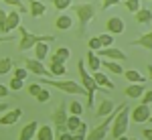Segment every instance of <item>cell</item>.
<instances>
[{
  "label": "cell",
  "mask_w": 152,
  "mask_h": 140,
  "mask_svg": "<svg viewBox=\"0 0 152 140\" xmlns=\"http://www.w3.org/2000/svg\"><path fill=\"white\" fill-rule=\"evenodd\" d=\"M18 33H20V43H18V51H28V49H35L37 43H53L55 37L53 35H35L31 33L28 29L24 26H18Z\"/></svg>",
  "instance_id": "6da1fadb"
},
{
  "label": "cell",
  "mask_w": 152,
  "mask_h": 140,
  "mask_svg": "<svg viewBox=\"0 0 152 140\" xmlns=\"http://www.w3.org/2000/svg\"><path fill=\"white\" fill-rule=\"evenodd\" d=\"M71 8L75 10L77 23H79V33H77V37H83V35H85L87 24L95 18V6H94V4H73Z\"/></svg>",
  "instance_id": "7a4b0ae2"
},
{
  "label": "cell",
  "mask_w": 152,
  "mask_h": 140,
  "mask_svg": "<svg viewBox=\"0 0 152 140\" xmlns=\"http://www.w3.org/2000/svg\"><path fill=\"white\" fill-rule=\"evenodd\" d=\"M77 71H79V77H81V85L89 92L87 108H89V110H94V95H95V92L99 89V85L94 81V75H89V73H87V65H85V61H77Z\"/></svg>",
  "instance_id": "3957f363"
},
{
  "label": "cell",
  "mask_w": 152,
  "mask_h": 140,
  "mask_svg": "<svg viewBox=\"0 0 152 140\" xmlns=\"http://www.w3.org/2000/svg\"><path fill=\"white\" fill-rule=\"evenodd\" d=\"M130 110L128 106L124 104L122 106V110L116 114V118H114V122H112V126H110V130H112V136L114 138H118V136H122V134H126L128 132V126H130Z\"/></svg>",
  "instance_id": "277c9868"
},
{
  "label": "cell",
  "mask_w": 152,
  "mask_h": 140,
  "mask_svg": "<svg viewBox=\"0 0 152 140\" xmlns=\"http://www.w3.org/2000/svg\"><path fill=\"white\" fill-rule=\"evenodd\" d=\"M43 85L57 87V89H61V92H65V93H73V95H85V97H89V92L83 87L81 83H77V81H55V79L47 77V79H43Z\"/></svg>",
  "instance_id": "5b68a950"
},
{
  "label": "cell",
  "mask_w": 152,
  "mask_h": 140,
  "mask_svg": "<svg viewBox=\"0 0 152 140\" xmlns=\"http://www.w3.org/2000/svg\"><path fill=\"white\" fill-rule=\"evenodd\" d=\"M122 106H124V104H122ZM122 106H118L114 112H110V114L104 118V122H102V124H97L94 130H89V132H87V136H85V140H104L105 134H107V130H110V126H112V122H114V118H116V114L122 110Z\"/></svg>",
  "instance_id": "8992f818"
},
{
  "label": "cell",
  "mask_w": 152,
  "mask_h": 140,
  "mask_svg": "<svg viewBox=\"0 0 152 140\" xmlns=\"http://www.w3.org/2000/svg\"><path fill=\"white\" fill-rule=\"evenodd\" d=\"M67 118H69V114L65 112V104L61 102V104L55 108V112H53V122H55V130H57V134L67 132Z\"/></svg>",
  "instance_id": "52a82bcc"
},
{
  "label": "cell",
  "mask_w": 152,
  "mask_h": 140,
  "mask_svg": "<svg viewBox=\"0 0 152 140\" xmlns=\"http://www.w3.org/2000/svg\"><path fill=\"white\" fill-rule=\"evenodd\" d=\"M150 106L148 104H140V106H136L132 112H130V120L132 122H136V124H142V122H148L150 120Z\"/></svg>",
  "instance_id": "ba28073f"
},
{
  "label": "cell",
  "mask_w": 152,
  "mask_h": 140,
  "mask_svg": "<svg viewBox=\"0 0 152 140\" xmlns=\"http://www.w3.org/2000/svg\"><path fill=\"white\" fill-rule=\"evenodd\" d=\"M97 55L104 59H110V61H126V53L124 51H120V49H114V47H104V49H99L97 51Z\"/></svg>",
  "instance_id": "9c48e42d"
},
{
  "label": "cell",
  "mask_w": 152,
  "mask_h": 140,
  "mask_svg": "<svg viewBox=\"0 0 152 140\" xmlns=\"http://www.w3.org/2000/svg\"><path fill=\"white\" fill-rule=\"evenodd\" d=\"M24 65H26V69L31 71V73H37V75H45V77H53L51 75V71L43 65V61H39V59H26L24 61Z\"/></svg>",
  "instance_id": "30bf717a"
},
{
  "label": "cell",
  "mask_w": 152,
  "mask_h": 140,
  "mask_svg": "<svg viewBox=\"0 0 152 140\" xmlns=\"http://www.w3.org/2000/svg\"><path fill=\"white\" fill-rule=\"evenodd\" d=\"M23 118V110L20 108H14V110H8L4 116H0V126H14L18 120Z\"/></svg>",
  "instance_id": "8fae6325"
},
{
  "label": "cell",
  "mask_w": 152,
  "mask_h": 140,
  "mask_svg": "<svg viewBox=\"0 0 152 140\" xmlns=\"http://www.w3.org/2000/svg\"><path fill=\"white\" fill-rule=\"evenodd\" d=\"M105 29H107V33L110 35H122L124 33V29H126V24H124V21L120 18V16H110L107 18V23H105Z\"/></svg>",
  "instance_id": "7c38bea8"
},
{
  "label": "cell",
  "mask_w": 152,
  "mask_h": 140,
  "mask_svg": "<svg viewBox=\"0 0 152 140\" xmlns=\"http://www.w3.org/2000/svg\"><path fill=\"white\" fill-rule=\"evenodd\" d=\"M49 71H51V75H53V77H63V75L67 73V67H65V63H63V61H59L57 57H53V55H51Z\"/></svg>",
  "instance_id": "4fadbf2b"
},
{
  "label": "cell",
  "mask_w": 152,
  "mask_h": 140,
  "mask_svg": "<svg viewBox=\"0 0 152 140\" xmlns=\"http://www.w3.org/2000/svg\"><path fill=\"white\" fill-rule=\"evenodd\" d=\"M39 122L37 120H33V122H28L26 126H24L23 130H20V136H18V140H33L37 136V130H39Z\"/></svg>",
  "instance_id": "5bb4252c"
},
{
  "label": "cell",
  "mask_w": 152,
  "mask_h": 140,
  "mask_svg": "<svg viewBox=\"0 0 152 140\" xmlns=\"http://www.w3.org/2000/svg\"><path fill=\"white\" fill-rule=\"evenodd\" d=\"M85 65L91 69V73L94 71H99V67H102V57L95 53V51H87V57H85Z\"/></svg>",
  "instance_id": "9a60e30c"
},
{
  "label": "cell",
  "mask_w": 152,
  "mask_h": 140,
  "mask_svg": "<svg viewBox=\"0 0 152 140\" xmlns=\"http://www.w3.org/2000/svg\"><path fill=\"white\" fill-rule=\"evenodd\" d=\"M94 81L99 85V87H104V89H114L116 85H114V81L105 75V73H102V71H94Z\"/></svg>",
  "instance_id": "2e32d148"
},
{
  "label": "cell",
  "mask_w": 152,
  "mask_h": 140,
  "mask_svg": "<svg viewBox=\"0 0 152 140\" xmlns=\"http://www.w3.org/2000/svg\"><path fill=\"white\" fill-rule=\"evenodd\" d=\"M28 10H31V16L33 18H39L47 12V6L41 2V0H28Z\"/></svg>",
  "instance_id": "e0dca14e"
},
{
  "label": "cell",
  "mask_w": 152,
  "mask_h": 140,
  "mask_svg": "<svg viewBox=\"0 0 152 140\" xmlns=\"http://www.w3.org/2000/svg\"><path fill=\"white\" fill-rule=\"evenodd\" d=\"M116 110V104L112 102V100H107V97H104L102 100V104L97 106V112H95V116H99V118H105L110 112H114Z\"/></svg>",
  "instance_id": "ac0fdd59"
},
{
  "label": "cell",
  "mask_w": 152,
  "mask_h": 140,
  "mask_svg": "<svg viewBox=\"0 0 152 140\" xmlns=\"http://www.w3.org/2000/svg\"><path fill=\"white\" fill-rule=\"evenodd\" d=\"M146 92L144 89V83H130L128 87L124 89V93L128 95V97H132V100H138V97H142V93Z\"/></svg>",
  "instance_id": "d6986e66"
},
{
  "label": "cell",
  "mask_w": 152,
  "mask_h": 140,
  "mask_svg": "<svg viewBox=\"0 0 152 140\" xmlns=\"http://www.w3.org/2000/svg\"><path fill=\"white\" fill-rule=\"evenodd\" d=\"M18 26H20V12L18 10L8 12V16H6V33H10L12 29H18Z\"/></svg>",
  "instance_id": "ffe728a7"
},
{
  "label": "cell",
  "mask_w": 152,
  "mask_h": 140,
  "mask_svg": "<svg viewBox=\"0 0 152 140\" xmlns=\"http://www.w3.org/2000/svg\"><path fill=\"white\" fill-rule=\"evenodd\" d=\"M71 26H73V18L69 14H59L55 18V29H59V31H69Z\"/></svg>",
  "instance_id": "44dd1931"
},
{
  "label": "cell",
  "mask_w": 152,
  "mask_h": 140,
  "mask_svg": "<svg viewBox=\"0 0 152 140\" xmlns=\"http://www.w3.org/2000/svg\"><path fill=\"white\" fill-rule=\"evenodd\" d=\"M102 67H105L107 71H112V73H116V75H122V73H124V67L120 65V61H110V59H104V61H102Z\"/></svg>",
  "instance_id": "7402d4cb"
},
{
  "label": "cell",
  "mask_w": 152,
  "mask_h": 140,
  "mask_svg": "<svg viewBox=\"0 0 152 140\" xmlns=\"http://www.w3.org/2000/svg\"><path fill=\"white\" fill-rule=\"evenodd\" d=\"M37 140H55V134H53V128L51 126H39L37 130Z\"/></svg>",
  "instance_id": "603a6c76"
},
{
  "label": "cell",
  "mask_w": 152,
  "mask_h": 140,
  "mask_svg": "<svg viewBox=\"0 0 152 140\" xmlns=\"http://www.w3.org/2000/svg\"><path fill=\"white\" fill-rule=\"evenodd\" d=\"M49 55V43H37L35 45V59H39V61H45Z\"/></svg>",
  "instance_id": "cb8c5ba5"
},
{
  "label": "cell",
  "mask_w": 152,
  "mask_h": 140,
  "mask_svg": "<svg viewBox=\"0 0 152 140\" xmlns=\"http://www.w3.org/2000/svg\"><path fill=\"white\" fill-rule=\"evenodd\" d=\"M136 14V23L140 24H150L152 23V10H148V8H140L138 12H134Z\"/></svg>",
  "instance_id": "d4e9b609"
},
{
  "label": "cell",
  "mask_w": 152,
  "mask_h": 140,
  "mask_svg": "<svg viewBox=\"0 0 152 140\" xmlns=\"http://www.w3.org/2000/svg\"><path fill=\"white\" fill-rule=\"evenodd\" d=\"M132 45H140V47H144V49L152 51V31H150V33H146V35H142L140 39L132 41Z\"/></svg>",
  "instance_id": "484cf974"
},
{
  "label": "cell",
  "mask_w": 152,
  "mask_h": 140,
  "mask_svg": "<svg viewBox=\"0 0 152 140\" xmlns=\"http://www.w3.org/2000/svg\"><path fill=\"white\" fill-rule=\"evenodd\" d=\"M126 79L132 81V83H144L146 81V77L142 75L140 71H136V69H128L126 71Z\"/></svg>",
  "instance_id": "4316f807"
},
{
  "label": "cell",
  "mask_w": 152,
  "mask_h": 140,
  "mask_svg": "<svg viewBox=\"0 0 152 140\" xmlns=\"http://www.w3.org/2000/svg\"><path fill=\"white\" fill-rule=\"evenodd\" d=\"M79 124H81V118L75 116V114H69V118H67V130H69L71 134L79 128Z\"/></svg>",
  "instance_id": "83f0119b"
},
{
  "label": "cell",
  "mask_w": 152,
  "mask_h": 140,
  "mask_svg": "<svg viewBox=\"0 0 152 140\" xmlns=\"http://www.w3.org/2000/svg\"><path fill=\"white\" fill-rule=\"evenodd\" d=\"M12 67H14V61H12V59H8V57L0 59V75H6Z\"/></svg>",
  "instance_id": "f1b7e54d"
},
{
  "label": "cell",
  "mask_w": 152,
  "mask_h": 140,
  "mask_svg": "<svg viewBox=\"0 0 152 140\" xmlns=\"http://www.w3.org/2000/svg\"><path fill=\"white\" fill-rule=\"evenodd\" d=\"M53 57H57L59 61H63V63H65V61L71 57V51L67 49V47H57V49H55V55H53Z\"/></svg>",
  "instance_id": "f546056e"
},
{
  "label": "cell",
  "mask_w": 152,
  "mask_h": 140,
  "mask_svg": "<svg viewBox=\"0 0 152 140\" xmlns=\"http://www.w3.org/2000/svg\"><path fill=\"white\" fill-rule=\"evenodd\" d=\"M87 47H89V51H99V49H104V45H102V41H99V37H91L89 41H87Z\"/></svg>",
  "instance_id": "4dcf8cb0"
},
{
  "label": "cell",
  "mask_w": 152,
  "mask_h": 140,
  "mask_svg": "<svg viewBox=\"0 0 152 140\" xmlns=\"http://www.w3.org/2000/svg\"><path fill=\"white\" fill-rule=\"evenodd\" d=\"M0 2H4V4H8V6H14V8H16L18 12H26V10H28V8L24 6V4L20 2V0H0Z\"/></svg>",
  "instance_id": "1f68e13d"
},
{
  "label": "cell",
  "mask_w": 152,
  "mask_h": 140,
  "mask_svg": "<svg viewBox=\"0 0 152 140\" xmlns=\"http://www.w3.org/2000/svg\"><path fill=\"white\" fill-rule=\"evenodd\" d=\"M53 6L57 8V10H67L73 6V2L71 0H53Z\"/></svg>",
  "instance_id": "d6a6232c"
},
{
  "label": "cell",
  "mask_w": 152,
  "mask_h": 140,
  "mask_svg": "<svg viewBox=\"0 0 152 140\" xmlns=\"http://www.w3.org/2000/svg\"><path fill=\"white\" fill-rule=\"evenodd\" d=\"M23 85H24V79H18V77H12L10 83H8L10 92H18V89H23Z\"/></svg>",
  "instance_id": "836d02e7"
},
{
  "label": "cell",
  "mask_w": 152,
  "mask_h": 140,
  "mask_svg": "<svg viewBox=\"0 0 152 140\" xmlns=\"http://www.w3.org/2000/svg\"><path fill=\"white\" fill-rule=\"evenodd\" d=\"M69 112H71V114H75V116H81V114H83V106L79 104V102H71V104H69Z\"/></svg>",
  "instance_id": "e575fe53"
},
{
  "label": "cell",
  "mask_w": 152,
  "mask_h": 140,
  "mask_svg": "<svg viewBox=\"0 0 152 140\" xmlns=\"http://www.w3.org/2000/svg\"><path fill=\"white\" fill-rule=\"evenodd\" d=\"M124 4H126V8H128L130 12H138L140 10V0H126Z\"/></svg>",
  "instance_id": "d590c367"
},
{
  "label": "cell",
  "mask_w": 152,
  "mask_h": 140,
  "mask_svg": "<svg viewBox=\"0 0 152 140\" xmlns=\"http://www.w3.org/2000/svg\"><path fill=\"white\" fill-rule=\"evenodd\" d=\"M49 100H51V93H49V89H45V85H43L41 93L37 95V102H41V104H47Z\"/></svg>",
  "instance_id": "8d00e7d4"
},
{
  "label": "cell",
  "mask_w": 152,
  "mask_h": 140,
  "mask_svg": "<svg viewBox=\"0 0 152 140\" xmlns=\"http://www.w3.org/2000/svg\"><path fill=\"white\" fill-rule=\"evenodd\" d=\"M99 41H102V45H104V47H112V45H114V35L104 33V35H99Z\"/></svg>",
  "instance_id": "74e56055"
},
{
  "label": "cell",
  "mask_w": 152,
  "mask_h": 140,
  "mask_svg": "<svg viewBox=\"0 0 152 140\" xmlns=\"http://www.w3.org/2000/svg\"><path fill=\"white\" fill-rule=\"evenodd\" d=\"M41 89H43V83H31V85H28V95L37 97V95L41 93Z\"/></svg>",
  "instance_id": "f35d334b"
},
{
  "label": "cell",
  "mask_w": 152,
  "mask_h": 140,
  "mask_svg": "<svg viewBox=\"0 0 152 140\" xmlns=\"http://www.w3.org/2000/svg\"><path fill=\"white\" fill-rule=\"evenodd\" d=\"M14 77L26 79V77H28V69H26V67H16V69H14Z\"/></svg>",
  "instance_id": "ab89813d"
},
{
  "label": "cell",
  "mask_w": 152,
  "mask_h": 140,
  "mask_svg": "<svg viewBox=\"0 0 152 140\" xmlns=\"http://www.w3.org/2000/svg\"><path fill=\"white\" fill-rule=\"evenodd\" d=\"M6 16H8V12L0 8V33H6Z\"/></svg>",
  "instance_id": "60d3db41"
},
{
  "label": "cell",
  "mask_w": 152,
  "mask_h": 140,
  "mask_svg": "<svg viewBox=\"0 0 152 140\" xmlns=\"http://www.w3.org/2000/svg\"><path fill=\"white\" fill-rule=\"evenodd\" d=\"M87 132H89V128H87V124H85V122H81V124H79V128L75 130L73 134H83V136H87Z\"/></svg>",
  "instance_id": "b9f144b4"
},
{
  "label": "cell",
  "mask_w": 152,
  "mask_h": 140,
  "mask_svg": "<svg viewBox=\"0 0 152 140\" xmlns=\"http://www.w3.org/2000/svg\"><path fill=\"white\" fill-rule=\"evenodd\" d=\"M142 104H152V89H148V92H144L142 93Z\"/></svg>",
  "instance_id": "7bdbcfd3"
},
{
  "label": "cell",
  "mask_w": 152,
  "mask_h": 140,
  "mask_svg": "<svg viewBox=\"0 0 152 140\" xmlns=\"http://www.w3.org/2000/svg\"><path fill=\"white\" fill-rule=\"evenodd\" d=\"M116 4H122V0H104V2H102V6H104V8L116 6Z\"/></svg>",
  "instance_id": "ee69618b"
},
{
  "label": "cell",
  "mask_w": 152,
  "mask_h": 140,
  "mask_svg": "<svg viewBox=\"0 0 152 140\" xmlns=\"http://www.w3.org/2000/svg\"><path fill=\"white\" fill-rule=\"evenodd\" d=\"M57 140H73V134L67 130V132H63V134H57Z\"/></svg>",
  "instance_id": "f6af8a7d"
},
{
  "label": "cell",
  "mask_w": 152,
  "mask_h": 140,
  "mask_svg": "<svg viewBox=\"0 0 152 140\" xmlns=\"http://www.w3.org/2000/svg\"><path fill=\"white\" fill-rule=\"evenodd\" d=\"M8 93H10V87H6V85L0 83V97H8Z\"/></svg>",
  "instance_id": "bcb514c9"
},
{
  "label": "cell",
  "mask_w": 152,
  "mask_h": 140,
  "mask_svg": "<svg viewBox=\"0 0 152 140\" xmlns=\"http://www.w3.org/2000/svg\"><path fill=\"white\" fill-rule=\"evenodd\" d=\"M14 41V37H10V35H0V45L2 43H12Z\"/></svg>",
  "instance_id": "7dc6e473"
},
{
  "label": "cell",
  "mask_w": 152,
  "mask_h": 140,
  "mask_svg": "<svg viewBox=\"0 0 152 140\" xmlns=\"http://www.w3.org/2000/svg\"><path fill=\"white\" fill-rule=\"evenodd\" d=\"M10 110V104H6V102H0V114H4V112H8Z\"/></svg>",
  "instance_id": "c3c4849f"
},
{
  "label": "cell",
  "mask_w": 152,
  "mask_h": 140,
  "mask_svg": "<svg viewBox=\"0 0 152 140\" xmlns=\"http://www.w3.org/2000/svg\"><path fill=\"white\" fill-rule=\"evenodd\" d=\"M142 134H144L148 140H152V128H144V130H142Z\"/></svg>",
  "instance_id": "681fc988"
},
{
  "label": "cell",
  "mask_w": 152,
  "mask_h": 140,
  "mask_svg": "<svg viewBox=\"0 0 152 140\" xmlns=\"http://www.w3.org/2000/svg\"><path fill=\"white\" fill-rule=\"evenodd\" d=\"M73 140H85L83 134H73Z\"/></svg>",
  "instance_id": "f907efd6"
},
{
  "label": "cell",
  "mask_w": 152,
  "mask_h": 140,
  "mask_svg": "<svg viewBox=\"0 0 152 140\" xmlns=\"http://www.w3.org/2000/svg\"><path fill=\"white\" fill-rule=\"evenodd\" d=\"M116 140H130V138H128V136H126V134H122V136H118Z\"/></svg>",
  "instance_id": "816d5d0a"
},
{
  "label": "cell",
  "mask_w": 152,
  "mask_h": 140,
  "mask_svg": "<svg viewBox=\"0 0 152 140\" xmlns=\"http://www.w3.org/2000/svg\"><path fill=\"white\" fill-rule=\"evenodd\" d=\"M148 77L152 79V65H148Z\"/></svg>",
  "instance_id": "f5cc1de1"
},
{
  "label": "cell",
  "mask_w": 152,
  "mask_h": 140,
  "mask_svg": "<svg viewBox=\"0 0 152 140\" xmlns=\"http://www.w3.org/2000/svg\"><path fill=\"white\" fill-rule=\"evenodd\" d=\"M148 122H152V116H150V120H148Z\"/></svg>",
  "instance_id": "db71d44e"
},
{
  "label": "cell",
  "mask_w": 152,
  "mask_h": 140,
  "mask_svg": "<svg viewBox=\"0 0 152 140\" xmlns=\"http://www.w3.org/2000/svg\"><path fill=\"white\" fill-rule=\"evenodd\" d=\"M130 140H138V138H130Z\"/></svg>",
  "instance_id": "11a10c76"
}]
</instances>
